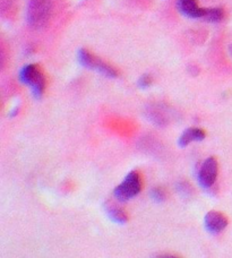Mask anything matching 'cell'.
<instances>
[{
	"label": "cell",
	"instance_id": "obj_7",
	"mask_svg": "<svg viewBox=\"0 0 232 258\" xmlns=\"http://www.w3.org/2000/svg\"><path fill=\"white\" fill-rule=\"evenodd\" d=\"M177 8L184 16L194 20H199V18L203 20L206 11V8L198 6L196 0H178Z\"/></svg>",
	"mask_w": 232,
	"mask_h": 258
},
{
	"label": "cell",
	"instance_id": "obj_16",
	"mask_svg": "<svg viewBox=\"0 0 232 258\" xmlns=\"http://www.w3.org/2000/svg\"><path fill=\"white\" fill-rule=\"evenodd\" d=\"M155 257H169V258H179L180 256L175 255V254H161V255H155Z\"/></svg>",
	"mask_w": 232,
	"mask_h": 258
},
{
	"label": "cell",
	"instance_id": "obj_10",
	"mask_svg": "<svg viewBox=\"0 0 232 258\" xmlns=\"http://www.w3.org/2000/svg\"><path fill=\"white\" fill-rule=\"evenodd\" d=\"M206 134L201 128H188L180 135L178 144L180 147L188 146L193 142H201L205 138Z\"/></svg>",
	"mask_w": 232,
	"mask_h": 258
},
{
	"label": "cell",
	"instance_id": "obj_8",
	"mask_svg": "<svg viewBox=\"0 0 232 258\" xmlns=\"http://www.w3.org/2000/svg\"><path fill=\"white\" fill-rule=\"evenodd\" d=\"M145 116L152 123L159 127H164L169 123L168 114L161 105L152 104L150 107H147L145 109Z\"/></svg>",
	"mask_w": 232,
	"mask_h": 258
},
{
	"label": "cell",
	"instance_id": "obj_3",
	"mask_svg": "<svg viewBox=\"0 0 232 258\" xmlns=\"http://www.w3.org/2000/svg\"><path fill=\"white\" fill-rule=\"evenodd\" d=\"M142 189V179L136 171L129 172L124 181L114 188L113 195L119 202H127L138 195Z\"/></svg>",
	"mask_w": 232,
	"mask_h": 258
},
{
	"label": "cell",
	"instance_id": "obj_2",
	"mask_svg": "<svg viewBox=\"0 0 232 258\" xmlns=\"http://www.w3.org/2000/svg\"><path fill=\"white\" fill-rule=\"evenodd\" d=\"M18 76H20V81L23 84L31 87L34 98L41 99L45 87V78L42 72L40 71V68L35 64H27V66L21 69Z\"/></svg>",
	"mask_w": 232,
	"mask_h": 258
},
{
	"label": "cell",
	"instance_id": "obj_14",
	"mask_svg": "<svg viewBox=\"0 0 232 258\" xmlns=\"http://www.w3.org/2000/svg\"><path fill=\"white\" fill-rule=\"evenodd\" d=\"M178 190L182 192V194H187V195H189L190 194V188H189V186L187 185V183H184V182H180L179 185H178Z\"/></svg>",
	"mask_w": 232,
	"mask_h": 258
},
{
	"label": "cell",
	"instance_id": "obj_5",
	"mask_svg": "<svg viewBox=\"0 0 232 258\" xmlns=\"http://www.w3.org/2000/svg\"><path fill=\"white\" fill-rule=\"evenodd\" d=\"M217 170H219V165H217V161L215 158H207L201 165V169L198 171L197 180L204 189H210V188L214 185L217 177Z\"/></svg>",
	"mask_w": 232,
	"mask_h": 258
},
{
	"label": "cell",
	"instance_id": "obj_11",
	"mask_svg": "<svg viewBox=\"0 0 232 258\" xmlns=\"http://www.w3.org/2000/svg\"><path fill=\"white\" fill-rule=\"evenodd\" d=\"M223 17H224L223 9L220 7H212V8H206L205 15H204L203 20L210 23H219L223 20Z\"/></svg>",
	"mask_w": 232,
	"mask_h": 258
},
{
	"label": "cell",
	"instance_id": "obj_13",
	"mask_svg": "<svg viewBox=\"0 0 232 258\" xmlns=\"http://www.w3.org/2000/svg\"><path fill=\"white\" fill-rule=\"evenodd\" d=\"M137 84L141 89H147V87L152 84V78L150 75L145 74V75H143L141 78H139Z\"/></svg>",
	"mask_w": 232,
	"mask_h": 258
},
{
	"label": "cell",
	"instance_id": "obj_4",
	"mask_svg": "<svg viewBox=\"0 0 232 258\" xmlns=\"http://www.w3.org/2000/svg\"><path fill=\"white\" fill-rule=\"evenodd\" d=\"M77 57L78 61H80L82 66L92 69V71H95L99 74H102V75L110 78H114L118 76V72L115 71L112 66H110L109 63H106L105 61L102 60V59L97 58L90 51H87L86 49L78 50Z\"/></svg>",
	"mask_w": 232,
	"mask_h": 258
},
{
	"label": "cell",
	"instance_id": "obj_17",
	"mask_svg": "<svg viewBox=\"0 0 232 258\" xmlns=\"http://www.w3.org/2000/svg\"><path fill=\"white\" fill-rule=\"evenodd\" d=\"M229 52H230V56L232 57V43L229 45Z\"/></svg>",
	"mask_w": 232,
	"mask_h": 258
},
{
	"label": "cell",
	"instance_id": "obj_1",
	"mask_svg": "<svg viewBox=\"0 0 232 258\" xmlns=\"http://www.w3.org/2000/svg\"><path fill=\"white\" fill-rule=\"evenodd\" d=\"M52 8V0H30L26 9L27 24L34 30L43 29L49 24Z\"/></svg>",
	"mask_w": 232,
	"mask_h": 258
},
{
	"label": "cell",
	"instance_id": "obj_15",
	"mask_svg": "<svg viewBox=\"0 0 232 258\" xmlns=\"http://www.w3.org/2000/svg\"><path fill=\"white\" fill-rule=\"evenodd\" d=\"M13 0H0V6H2V11L5 12L11 7Z\"/></svg>",
	"mask_w": 232,
	"mask_h": 258
},
{
	"label": "cell",
	"instance_id": "obj_9",
	"mask_svg": "<svg viewBox=\"0 0 232 258\" xmlns=\"http://www.w3.org/2000/svg\"><path fill=\"white\" fill-rule=\"evenodd\" d=\"M103 209L106 216H108L112 222L117 224H122V225L127 223L128 215L126 214V212H125L123 209H120V207H118L115 204H113V203L106 202L103 205Z\"/></svg>",
	"mask_w": 232,
	"mask_h": 258
},
{
	"label": "cell",
	"instance_id": "obj_12",
	"mask_svg": "<svg viewBox=\"0 0 232 258\" xmlns=\"http://www.w3.org/2000/svg\"><path fill=\"white\" fill-rule=\"evenodd\" d=\"M151 198L156 203H162L165 200V191L160 187H155L151 190Z\"/></svg>",
	"mask_w": 232,
	"mask_h": 258
},
{
	"label": "cell",
	"instance_id": "obj_6",
	"mask_svg": "<svg viewBox=\"0 0 232 258\" xmlns=\"http://www.w3.org/2000/svg\"><path fill=\"white\" fill-rule=\"evenodd\" d=\"M204 225L208 233L217 234L223 231L228 225V220L221 212L211 211L205 215L204 219Z\"/></svg>",
	"mask_w": 232,
	"mask_h": 258
}]
</instances>
